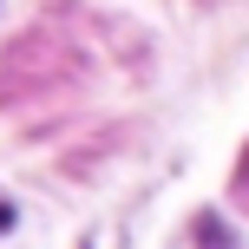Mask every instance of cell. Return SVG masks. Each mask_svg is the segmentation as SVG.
Wrapping results in <instances>:
<instances>
[{
  "label": "cell",
  "instance_id": "obj_2",
  "mask_svg": "<svg viewBox=\"0 0 249 249\" xmlns=\"http://www.w3.org/2000/svg\"><path fill=\"white\" fill-rule=\"evenodd\" d=\"M243 177H249V164H243Z\"/></svg>",
  "mask_w": 249,
  "mask_h": 249
},
{
  "label": "cell",
  "instance_id": "obj_1",
  "mask_svg": "<svg viewBox=\"0 0 249 249\" xmlns=\"http://www.w3.org/2000/svg\"><path fill=\"white\" fill-rule=\"evenodd\" d=\"M7 223H13V203H7V197H0V230H7Z\"/></svg>",
  "mask_w": 249,
  "mask_h": 249
}]
</instances>
